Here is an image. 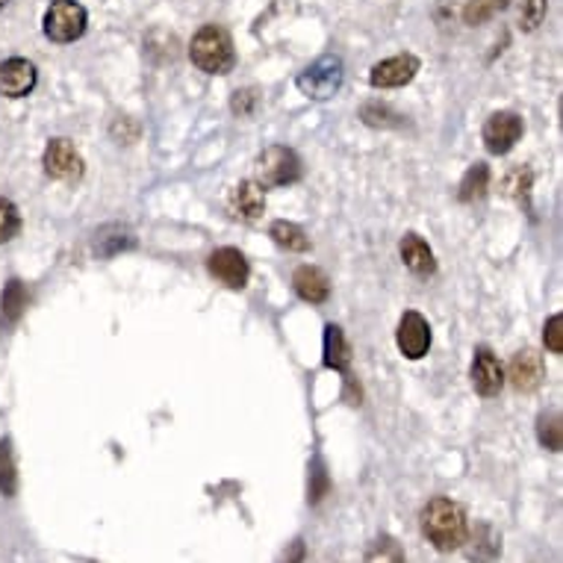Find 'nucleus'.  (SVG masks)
Segmentation results:
<instances>
[{
	"label": "nucleus",
	"mask_w": 563,
	"mask_h": 563,
	"mask_svg": "<svg viewBox=\"0 0 563 563\" xmlns=\"http://www.w3.org/2000/svg\"><path fill=\"white\" fill-rule=\"evenodd\" d=\"M351 363V349L345 342V333H342L340 324H328L324 328V366L328 369L345 372Z\"/></svg>",
	"instance_id": "nucleus-18"
},
{
	"label": "nucleus",
	"mask_w": 563,
	"mask_h": 563,
	"mask_svg": "<svg viewBox=\"0 0 563 563\" xmlns=\"http://www.w3.org/2000/svg\"><path fill=\"white\" fill-rule=\"evenodd\" d=\"M487 184H489V168L484 166V163H475V166L463 175L457 198H461L463 203L478 201V198H484V192H487Z\"/></svg>",
	"instance_id": "nucleus-20"
},
{
	"label": "nucleus",
	"mask_w": 563,
	"mask_h": 563,
	"mask_svg": "<svg viewBox=\"0 0 563 563\" xmlns=\"http://www.w3.org/2000/svg\"><path fill=\"white\" fill-rule=\"evenodd\" d=\"M463 545H466V558L475 563H489L496 561L501 552V540L499 534L493 531L489 526H478L475 531H466V540H463Z\"/></svg>",
	"instance_id": "nucleus-16"
},
{
	"label": "nucleus",
	"mask_w": 563,
	"mask_h": 563,
	"mask_svg": "<svg viewBox=\"0 0 563 563\" xmlns=\"http://www.w3.org/2000/svg\"><path fill=\"white\" fill-rule=\"evenodd\" d=\"M401 260H405V266L413 275H431L437 268L434 251H431V245L422 236H416V233H407L405 240H401Z\"/></svg>",
	"instance_id": "nucleus-17"
},
{
	"label": "nucleus",
	"mask_w": 563,
	"mask_h": 563,
	"mask_svg": "<svg viewBox=\"0 0 563 563\" xmlns=\"http://www.w3.org/2000/svg\"><path fill=\"white\" fill-rule=\"evenodd\" d=\"M472 387L484 398L499 396L501 387H505V369H501L499 357L487 345H481L475 351V361H472Z\"/></svg>",
	"instance_id": "nucleus-11"
},
{
	"label": "nucleus",
	"mask_w": 563,
	"mask_h": 563,
	"mask_svg": "<svg viewBox=\"0 0 563 563\" xmlns=\"http://www.w3.org/2000/svg\"><path fill=\"white\" fill-rule=\"evenodd\" d=\"M301 561H305V543L296 540V543H292V552H289L280 563H301Z\"/></svg>",
	"instance_id": "nucleus-31"
},
{
	"label": "nucleus",
	"mask_w": 563,
	"mask_h": 563,
	"mask_svg": "<svg viewBox=\"0 0 563 563\" xmlns=\"http://www.w3.org/2000/svg\"><path fill=\"white\" fill-rule=\"evenodd\" d=\"M45 175L54 180H77L84 175V157L77 154V148L68 139H51L42 157Z\"/></svg>",
	"instance_id": "nucleus-8"
},
{
	"label": "nucleus",
	"mask_w": 563,
	"mask_h": 563,
	"mask_svg": "<svg viewBox=\"0 0 563 563\" xmlns=\"http://www.w3.org/2000/svg\"><path fill=\"white\" fill-rule=\"evenodd\" d=\"M24 307H27V289L21 280H10L7 289H3V301H0V316H3V322L15 324L24 313Z\"/></svg>",
	"instance_id": "nucleus-19"
},
{
	"label": "nucleus",
	"mask_w": 563,
	"mask_h": 563,
	"mask_svg": "<svg viewBox=\"0 0 563 563\" xmlns=\"http://www.w3.org/2000/svg\"><path fill=\"white\" fill-rule=\"evenodd\" d=\"M422 534L428 537V543L434 545L437 552H454L461 549L466 540V514L457 501L452 499H431L422 508Z\"/></svg>",
	"instance_id": "nucleus-1"
},
{
	"label": "nucleus",
	"mask_w": 563,
	"mask_h": 563,
	"mask_svg": "<svg viewBox=\"0 0 563 563\" xmlns=\"http://www.w3.org/2000/svg\"><path fill=\"white\" fill-rule=\"evenodd\" d=\"M342 80H345V65H342V59L333 54H324L316 63L307 65L305 71L298 75L296 86L310 101H328V98L340 92Z\"/></svg>",
	"instance_id": "nucleus-3"
},
{
	"label": "nucleus",
	"mask_w": 563,
	"mask_h": 563,
	"mask_svg": "<svg viewBox=\"0 0 563 563\" xmlns=\"http://www.w3.org/2000/svg\"><path fill=\"white\" fill-rule=\"evenodd\" d=\"M231 207L233 213L242 216V219H260V216L266 213V189L257 184V180H242L231 195Z\"/></svg>",
	"instance_id": "nucleus-14"
},
{
	"label": "nucleus",
	"mask_w": 563,
	"mask_h": 563,
	"mask_svg": "<svg viewBox=\"0 0 563 563\" xmlns=\"http://www.w3.org/2000/svg\"><path fill=\"white\" fill-rule=\"evenodd\" d=\"M301 177V159L287 145H272L257 157V184L263 189L296 184Z\"/></svg>",
	"instance_id": "nucleus-5"
},
{
	"label": "nucleus",
	"mask_w": 563,
	"mask_h": 563,
	"mask_svg": "<svg viewBox=\"0 0 563 563\" xmlns=\"http://www.w3.org/2000/svg\"><path fill=\"white\" fill-rule=\"evenodd\" d=\"M268 233H272V240H275L277 245H280V249L298 251V254H301V251L310 249V240H307V233L301 231L298 224L284 222V219H280V222L272 224V231H268Z\"/></svg>",
	"instance_id": "nucleus-22"
},
{
	"label": "nucleus",
	"mask_w": 563,
	"mask_h": 563,
	"mask_svg": "<svg viewBox=\"0 0 563 563\" xmlns=\"http://www.w3.org/2000/svg\"><path fill=\"white\" fill-rule=\"evenodd\" d=\"M508 378L514 384L517 393H534L545 378V366H543V357L537 354L534 349H522L517 351L514 357H510V369H508Z\"/></svg>",
	"instance_id": "nucleus-12"
},
{
	"label": "nucleus",
	"mask_w": 563,
	"mask_h": 563,
	"mask_svg": "<svg viewBox=\"0 0 563 563\" xmlns=\"http://www.w3.org/2000/svg\"><path fill=\"white\" fill-rule=\"evenodd\" d=\"M522 130H526V124H522L517 112H493L487 124H484V145H487L489 154H508V151L517 148Z\"/></svg>",
	"instance_id": "nucleus-6"
},
{
	"label": "nucleus",
	"mask_w": 563,
	"mask_h": 563,
	"mask_svg": "<svg viewBox=\"0 0 563 563\" xmlns=\"http://www.w3.org/2000/svg\"><path fill=\"white\" fill-rule=\"evenodd\" d=\"M19 489V472H15V457H12V443L3 440L0 443V493L3 496H15Z\"/></svg>",
	"instance_id": "nucleus-25"
},
{
	"label": "nucleus",
	"mask_w": 563,
	"mask_h": 563,
	"mask_svg": "<svg viewBox=\"0 0 563 563\" xmlns=\"http://www.w3.org/2000/svg\"><path fill=\"white\" fill-rule=\"evenodd\" d=\"M537 437L549 452H561L563 449V422L561 413H543L537 419Z\"/></svg>",
	"instance_id": "nucleus-24"
},
{
	"label": "nucleus",
	"mask_w": 563,
	"mask_h": 563,
	"mask_svg": "<svg viewBox=\"0 0 563 563\" xmlns=\"http://www.w3.org/2000/svg\"><path fill=\"white\" fill-rule=\"evenodd\" d=\"M86 10L84 3L77 0H51L45 19H42V30L45 36L56 45H68L86 33Z\"/></svg>",
	"instance_id": "nucleus-4"
},
{
	"label": "nucleus",
	"mask_w": 563,
	"mask_h": 563,
	"mask_svg": "<svg viewBox=\"0 0 563 563\" xmlns=\"http://www.w3.org/2000/svg\"><path fill=\"white\" fill-rule=\"evenodd\" d=\"M366 563H405V549L398 545L396 537H378L366 549Z\"/></svg>",
	"instance_id": "nucleus-23"
},
{
	"label": "nucleus",
	"mask_w": 563,
	"mask_h": 563,
	"mask_svg": "<svg viewBox=\"0 0 563 563\" xmlns=\"http://www.w3.org/2000/svg\"><path fill=\"white\" fill-rule=\"evenodd\" d=\"M396 342L398 351L405 354L407 361L426 357L428 349H431V324H428L426 316L416 313V310H407V313L401 316V322H398Z\"/></svg>",
	"instance_id": "nucleus-7"
},
{
	"label": "nucleus",
	"mask_w": 563,
	"mask_h": 563,
	"mask_svg": "<svg viewBox=\"0 0 563 563\" xmlns=\"http://www.w3.org/2000/svg\"><path fill=\"white\" fill-rule=\"evenodd\" d=\"M419 71V59L413 54H398L389 56V59H380V63L372 65L369 84L375 89H398V86H407Z\"/></svg>",
	"instance_id": "nucleus-10"
},
{
	"label": "nucleus",
	"mask_w": 563,
	"mask_h": 563,
	"mask_svg": "<svg viewBox=\"0 0 563 563\" xmlns=\"http://www.w3.org/2000/svg\"><path fill=\"white\" fill-rule=\"evenodd\" d=\"M207 268H210V275L224 284L228 289H242L249 284V260L242 254L240 249H219L213 251L210 257H207Z\"/></svg>",
	"instance_id": "nucleus-9"
},
{
	"label": "nucleus",
	"mask_w": 563,
	"mask_h": 563,
	"mask_svg": "<svg viewBox=\"0 0 563 563\" xmlns=\"http://www.w3.org/2000/svg\"><path fill=\"white\" fill-rule=\"evenodd\" d=\"M545 7L549 0H519V27L537 30L545 19Z\"/></svg>",
	"instance_id": "nucleus-27"
},
{
	"label": "nucleus",
	"mask_w": 563,
	"mask_h": 563,
	"mask_svg": "<svg viewBox=\"0 0 563 563\" xmlns=\"http://www.w3.org/2000/svg\"><path fill=\"white\" fill-rule=\"evenodd\" d=\"M192 63L201 68L203 75H228L236 65V51H233V38L228 30L207 24L195 33L192 45H189Z\"/></svg>",
	"instance_id": "nucleus-2"
},
{
	"label": "nucleus",
	"mask_w": 563,
	"mask_h": 563,
	"mask_svg": "<svg viewBox=\"0 0 563 563\" xmlns=\"http://www.w3.org/2000/svg\"><path fill=\"white\" fill-rule=\"evenodd\" d=\"M510 0H470L466 10H463V21L470 27H478V24H487L489 19H496L499 12L508 10Z\"/></svg>",
	"instance_id": "nucleus-21"
},
{
	"label": "nucleus",
	"mask_w": 563,
	"mask_h": 563,
	"mask_svg": "<svg viewBox=\"0 0 563 563\" xmlns=\"http://www.w3.org/2000/svg\"><path fill=\"white\" fill-rule=\"evenodd\" d=\"M36 89V65L24 56H12L0 63V92L7 98H24Z\"/></svg>",
	"instance_id": "nucleus-13"
},
{
	"label": "nucleus",
	"mask_w": 563,
	"mask_h": 563,
	"mask_svg": "<svg viewBox=\"0 0 563 563\" xmlns=\"http://www.w3.org/2000/svg\"><path fill=\"white\" fill-rule=\"evenodd\" d=\"M543 340H545V349L552 351V354H563V316L561 313H554L552 319L545 322Z\"/></svg>",
	"instance_id": "nucleus-28"
},
{
	"label": "nucleus",
	"mask_w": 563,
	"mask_h": 563,
	"mask_svg": "<svg viewBox=\"0 0 563 563\" xmlns=\"http://www.w3.org/2000/svg\"><path fill=\"white\" fill-rule=\"evenodd\" d=\"M328 487H331V484H328V472H324L322 461H316L313 463V487H310V501H313V505H319V501L324 499Z\"/></svg>",
	"instance_id": "nucleus-30"
},
{
	"label": "nucleus",
	"mask_w": 563,
	"mask_h": 563,
	"mask_svg": "<svg viewBox=\"0 0 563 563\" xmlns=\"http://www.w3.org/2000/svg\"><path fill=\"white\" fill-rule=\"evenodd\" d=\"M7 3H10V0H0V10H3V7H7Z\"/></svg>",
	"instance_id": "nucleus-32"
},
{
	"label": "nucleus",
	"mask_w": 563,
	"mask_h": 563,
	"mask_svg": "<svg viewBox=\"0 0 563 563\" xmlns=\"http://www.w3.org/2000/svg\"><path fill=\"white\" fill-rule=\"evenodd\" d=\"M292 287H296L298 296L305 298V301H310V305H322V301H328V296H331V280H328V275H324L322 268L316 266L296 268Z\"/></svg>",
	"instance_id": "nucleus-15"
},
{
	"label": "nucleus",
	"mask_w": 563,
	"mask_h": 563,
	"mask_svg": "<svg viewBox=\"0 0 563 563\" xmlns=\"http://www.w3.org/2000/svg\"><path fill=\"white\" fill-rule=\"evenodd\" d=\"M528 189H531V172H528V168H514L508 175V180H505V192H508L510 198H526Z\"/></svg>",
	"instance_id": "nucleus-29"
},
{
	"label": "nucleus",
	"mask_w": 563,
	"mask_h": 563,
	"mask_svg": "<svg viewBox=\"0 0 563 563\" xmlns=\"http://www.w3.org/2000/svg\"><path fill=\"white\" fill-rule=\"evenodd\" d=\"M21 231V213L19 207L10 198H0V245L15 240Z\"/></svg>",
	"instance_id": "nucleus-26"
}]
</instances>
